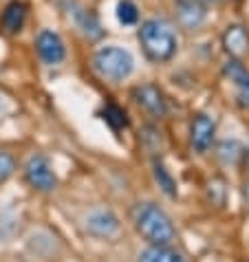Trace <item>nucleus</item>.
I'll return each instance as SVG.
<instances>
[{"mask_svg": "<svg viewBox=\"0 0 249 262\" xmlns=\"http://www.w3.org/2000/svg\"><path fill=\"white\" fill-rule=\"evenodd\" d=\"M101 119H104L113 130H123V128L128 126V115H126V111L119 108V106H115V104L104 106V111H101Z\"/></svg>", "mask_w": 249, "mask_h": 262, "instance_id": "16", "label": "nucleus"}, {"mask_svg": "<svg viewBox=\"0 0 249 262\" xmlns=\"http://www.w3.org/2000/svg\"><path fill=\"white\" fill-rule=\"evenodd\" d=\"M25 179L27 183L38 192H53L57 187V177L51 167L49 159L42 155H33L25 165Z\"/></svg>", "mask_w": 249, "mask_h": 262, "instance_id": "4", "label": "nucleus"}, {"mask_svg": "<svg viewBox=\"0 0 249 262\" xmlns=\"http://www.w3.org/2000/svg\"><path fill=\"white\" fill-rule=\"evenodd\" d=\"M73 16H75V23L77 27L82 29V33L86 35V38H91V40H99L101 38V25H99V20L93 16V13H89L86 9H79V7H73Z\"/></svg>", "mask_w": 249, "mask_h": 262, "instance_id": "14", "label": "nucleus"}, {"mask_svg": "<svg viewBox=\"0 0 249 262\" xmlns=\"http://www.w3.org/2000/svg\"><path fill=\"white\" fill-rule=\"evenodd\" d=\"M225 77L230 79V82L234 84V89H236V99L238 104L243 108H249V71L240 64V60H232L225 64Z\"/></svg>", "mask_w": 249, "mask_h": 262, "instance_id": "9", "label": "nucleus"}, {"mask_svg": "<svg viewBox=\"0 0 249 262\" xmlns=\"http://www.w3.org/2000/svg\"><path fill=\"white\" fill-rule=\"evenodd\" d=\"M177 20L183 29H199L205 23V7L199 0H181L177 5Z\"/></svg>", "mask_w": 249, "mask_h": 262, "instance_id": "11", "label": "nucleus"}, {"mask_svg": "<svg viewBox=\"0 0 249 262\" xmlns=\"http://www.w3.org/2000/svg\"><path fill=\"white\" fill-rule=\"evenodd\" d=\"M84 229L95 238H111L119 231V221L108 209H95V212L86 216Z\"/></svg>", "mask_w": 249, "mask_h": 262, "instance_id": "8", "label": "nucleus"}, {"mask_svg": "<svg viewBox=\"0 0 249 262\" xmlns=\"http://www.w3.org/2000/svg\"><path fill=\"white\" fill-rule=\"evenodd\" d=\"M135 101L155 119L165 117V113H168L163 93H161L155 84H143V86H139V89H135Z\"/></svg>", "mask_w": 249, "mask_h": 262, "instance_id": "7", "label": "nucleus"}, {"mask_svg": "<svg viewBox=\"0 0 249 262\" xmlns=\"http://www.w3.org/2000/svg\"><path fill=\"white\" fill-rule=\"evenodd\" d=\"M243 192H245V201L249 203V174H247V179H245V190Z\"/></svg>", "mask_w": 249, "mask_h": 262, "instance_id": "19", "label": "nucleus"}, {"mask_svg": "<svg viewBox=\"0 0 249 262\" xmlns=\"http://www.w3.org/2000/svg\"><path fill=\"white\" fill-rule=\"evenodd\" d=\"M93 69L108 82H123L135 69V60L121 47H104L93 55Z\"/></svg>", "mask_w": 249, "mask_h": 262, "instance_id": "3", "label": "nucleus"}, {"mask_svg": "<svg viewBox=\"0 0 249 262\" xmlns=\"http://www.w3.org/2000/svg\"><path fill=\"white\" fill-rule=\"evenodd\" d=\"M152 174H155V181L159 183L161 192H163L165 196H170V199H174V196H177V183H174L172 174L168 172V167L163 165V161L155 159V163H152Z\"/></svg>", "mask_w": 249, "mask_h": 262, "instance_id": "15", "label": "nucleus"}, {"mask_svg": "<svg viewBox=\"0 0 249 262\" xmlns=\"http://www.w3.org/2000/svg\"><path fill=\"white\" fill-rule=\"evenodd\" d=\"M27 20V7L23 3H11L7 5V9L3 13V27L7 29V33H18L23 31Z\"/></svg>", "mask_w": 249, "mask_h": 262, "instance_id": "13", "label": "nucleus"}, {"mask_svg": "<svg viewBox=\"0 0 249 262\" xmlns=\"http://www.w3.org/2000/svg\"><path fill=\"white\" fill-rule=\"evenodd\" d=\"M223 47L227 51V55L234 60H240L249 53V31L240 25L227 27V31L223 33Z\"/></svg>", "mask_w": 249, "mask_h": 262, "instance_id": "10", "label": "nucleus"}, {"mask_svg": "<svg viewBox=\"0 0 249 262\" xmlns=\"http://www.w3.org/2000/svg\"><path fill=\"white\" fill-rule=\"evenodd\" d=\"M137 262H185L179 251L170 249V245H150L139 253Z\"/></svg>", "mask_w": 249, "mask_h": 262, "instance_id": "12", "label": "nucleus"}, {"mask_svg": "<svg viewBox=\"0 0 249 262\" xmlns=\"http://www.w3.org/2000/svg\"><path fill=\"white\" fill-rule=\"evenodd\" d=\"M117 20L123 27H133L139 23V9L133 0H119V5H117Z\"/></svg>", "mask_w": 249, "mask_h": 262, "instance_id": "17", "label": "nucleus"}, {"mask_svg": "<svg viewBox=\"0 0 249 262\" xmlns=\"http://www.w3.org/2000/svg\"><path fill=\"white\" fill-rule=\"evenodd\" d=\"M35 49H38L40 60L45 64H49V67H55V64L64 62V57H67V49H64L62 38L55 31H49V29L38 33V38H35Z\"/></svg>", "mask_w": 249, "mask_h": 262, "instance_id": "6", "label": "nucleus"}, {"mask_svg": "<svg viewBox=\"0 0 249 262\" xmlns=\"http://www.w3.org/2000/svg\"><path fill=\"white\" fill-rule=\"evenodd\" d=\"M135 229L150 245H170L177 238V229L163 209L155 203H139L133 212Z\"/></svg>", "mask_w": 249, "mask_h": 262, "instance_id": "1", "label": "nucleus"}, {"mask_svg": "<svg viewBox=\"0 0 249 262\" xmlns=\"http://www.w3.org/2000/svg\"><path fill=\"white\" fill-rule=\"evenodd\" d=\"M13 172H16V159H13L9 152L0 150V185L11 179Z\"/></svg>", "mask_w": 249, "mask_h": 262, "instance_id": "18", "label": "nucleus"}, {"mask_svg": "<svg viewBox=\"0 0 249 262\" xmlns=\"http://www.w3.org/2000/svg\"><path fill=\"white\" fill-rule=\"evenodd\" d=\"M139 42L150 62H168L177 53V35L163 20H146L139 27Z\"/></svg>", "mask_w": 249, "mask_h": 262, "instance_id": "2", "label": "nucleus"}, {"mask_svg": "<svg viewBox=\"0 0 249 262\" xmlns=\"http://www.w3.org/2000/svg\"><path fill=\"white\" fill-rule=\"evenodd\" d=\"M199 3H203V5H210V3H218V0H199Z\"/></svg>", "mask_w": 249, "mask_h": 262, "instance_id": "20", "label": "nucleus"}, {"mask_svg": "<svg viewBox=\"0 0 249 262\" xmlns=\"http://www.w3.org/2000/svg\"><path fill=\"white\" fill-rule=\"evenodd\" d=\"M214 135H216V121L210 115H196L190 123V145L196 155H205L210 152L212 143H214Z\"/></svg>", "mask_w": 249, "mask_h": 262, "instance_id": "5", "label": "nucleus"}]
</instances>
